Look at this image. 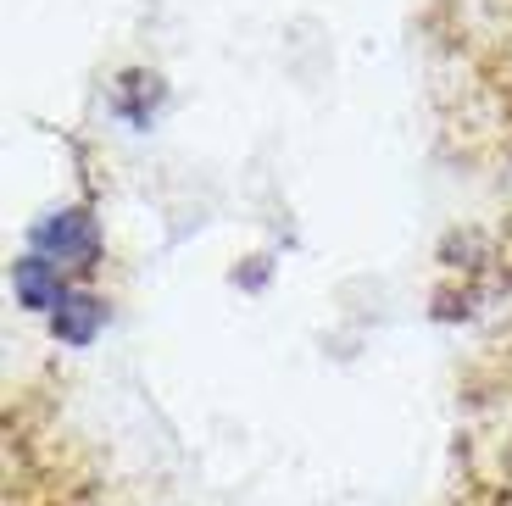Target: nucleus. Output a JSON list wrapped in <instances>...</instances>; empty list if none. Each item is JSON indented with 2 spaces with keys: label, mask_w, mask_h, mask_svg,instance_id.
<instances>
[{
  "label": "nucleus",
  "mask_w": 512,
  "mask_h": 506,
  "mask_svg": "<svg viewBox=\"0 0 512 506\" xmlns=\"http://www.w3.org/2000/svg\"><path fill=\"white\" fill-rule=\"evenodd\" d=\"M17 290H23L34 306H62V301H56V290H51V279H45V262H39V256L17 267Z\"/></svg>",
  "instance_id": "1"
}]
</instances>
